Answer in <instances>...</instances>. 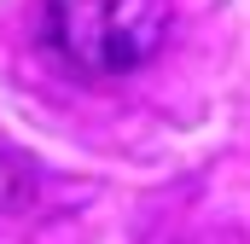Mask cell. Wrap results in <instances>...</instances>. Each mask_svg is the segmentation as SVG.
I'll list each match as a JSON object with an SVG mask.
<instances>
[{"instance_id": "obj_1", "label": "cell", "mask_w": 250, "mask_h": 244, "mask_svg": "<svg viewBox=\"0 0 250 244\" xmlns=\"http://www.w3.org/2000/svg\"><path fill=\"white\" fill-rule=\"evenodd\" d=\"M169 18L175 0H47V47L76 76L111 81L163 47Z\"/></svg>"}]
</instances>
